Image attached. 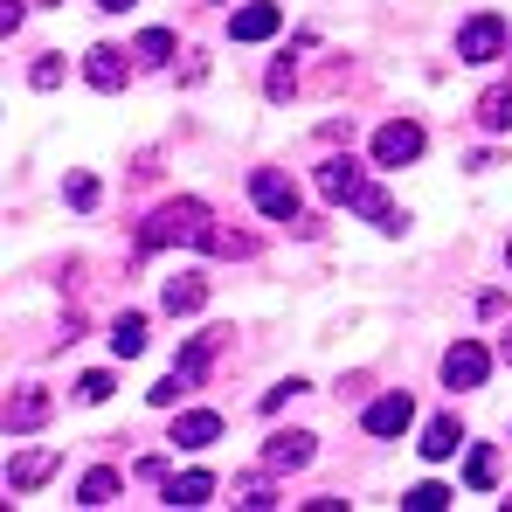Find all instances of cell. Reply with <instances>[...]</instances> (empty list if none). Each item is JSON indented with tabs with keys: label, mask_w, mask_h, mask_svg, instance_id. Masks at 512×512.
Returning a JSON list of instances; mask_svg holds the SVG:
<instances>
[{
	"label": "cell",
	"mask_w": 512,
	"mask_h": 512,
	"mask_svg": "<svg viewBox=\"0 0 512 512\" xmlns=\"http://www.w3.org/2000/svg\"><path fill=\"white\" fill-rule=\"evenodd\" d=\"M63 194H70V208H97V180H90V173H70Z\"/></svg>",
	"instance_id": "cell-28"
},
{
	"label": "cell",
	"mask_w": 512,
	"mask_h": 512,
	"mask_svg": "<svg viewBox=\"0 0 512 512\" xmlns=\"http://www.w3.org/2000/svg\"><path fill=\"white\" fill-rule=\"evenodd\" d=\"M250 194H256V208H263L270 222H298V180H291V173L263 167V173L250 180Z\"/></svg>",
	"instance_id": "cell-4"
},
{
	"label": "cell",
	"mask_w": 512,
	"mask_h": 512,
	"mask_svg": "<svg viewBox=\"0 0 512 512\" xmlns=\"http://www.w3.org/2000/svg\"><path fill=\"white\" fill-rule=\"evenodd\" d=\"M499 360H506V367H512V333H506V340H499Z\"/></svg>",
	"instance_id": "cell-34"
},
{
	"label": "cell",
	"mask_w": 512,
	"mask_h": 512,
	"mask_svg": "<svg viewBox=\"0 0 512 512\" xmlns=\"http://www.w3.org/2000/svg\"><path fill=\"white\" fill-rule=\"evenodd\" d=\"M450 499H457V492H443V485H416V492H402V506H409V512H443Z\"/></svg>",
	"instance_id": "cell-25"
},
{
	"label": "cell",
	"mask_w": 512,
	"mask_h": 512,
	"mask_svg": "<svg viewBox=\"0 0 512 512\" xmlns=\"http://www.w3.org/2000/svg\"><path fill=\"white\" fill-rule=\"evenodd\" d=\"M215 436H222V416H215V409L173 416V443H180V450H201V443H215Z\"/></svg>",
	"instance_id": "cell-14"
},
{
	"label": "cell",
	"mask_w": 512,
	"mask_h": 512,
	"mask_svg": "<svg viewBox=\"0 0 512 512\" xmlns=\"http://www.w3.org/2000/svg\"><path fill=\"white\" fill-rule=\"evenodd\" d=\"M464 485H471V492H492V485H499V450H492V443H478V450H471Z\"/></svg>",
	"instance_id": "cell-22"
},
{
	"label": "cell",
	"mask_w": 512,
	"mask_h": 512,
	"mask_svg": "<svg viewBox=\"0 0 512 512\" xmlns=\"http://www.w3.org/2000/svg\"><path fill=\"white\" fill-rule=\"evenodd\" d=\"M305 464H312V436L305 429H277L263 443V471H305Z\"/></svg>",
	"instance_id": "cell-6"
},
{
	"label": "cell",
	"mask_w": 512,
	"mask_h": 512,
	"mask_svg": "<svg viewBox=\"0 0 512 512\" xmlns=\"http://www.w3.org/2000/svg\"><path fill=\"white\" fill-rule=\"evenodd\" d=\"M236 506H277L270 478H243V485H236Z\"/></svg>",
	"instance_id": "cell-26"
},
{
	"label": "cell",
	"mask_w": 512,
	"mask_h": 512,
	"mask_svg": "<svg viewBox=\"0 0 512 512\" xmlns=\"http://www.w3.org/2000/svg\"><path fill=\"white\" fill-rule=\"evenodd\" d=\"M77 395H84V402H104V395H111V374H104V367L84 374V381H77Z\"/></svg>",
	"instance_id": "cell-30"
},
{
	"label": "cell",
	"mask_w": 512,
	"mask_h": 512,
	"mask_svg": "<svg viewBox=\"0 0 512 512\" xmlns=\"http://www.w3.org/2000/svg\"><path fill=\"white\" fill-rule=\"evenodd\" d=\"M132 56H139V63H167V56H173V35H167V28H146V35L132 42Z\"/></svg>",
	"instance_id": "cell-23"
},
{
	"label": "cell",
	"mask_w": 512,
	"mask_h": 512,
	"mask_svg": "<svg viewBox=\"0 0 512 512\" xmlns=\"http://www.w3.org/2000/svg\"><path fill=\"white\" fill-rule=\"evenodd\" d=\"M277 28H284V7H270V0H256V7H236V14H229V35H236V42H270Z\"/></svg>",
	"instance_id": "cell-7"
},
{
	"label": "cell",
	"mask_w": 512,
	"mask_h": 512,
	"mask_svg": "<svg viewBox=\"0 0 512 512\" xmlns=\"http://www.w3.org/2000/svg\"><path fill=\"white\" fill-rule=\"evenodd\" d=\"M291 90H298V77H291V63H277V70H270V97H291Z\"/></svg>",
	"instance_id": "cell-31"
},
{
	"label": "cell",
	"mask_w": 512,
	"mask_h": 512,
	"mask_svg": "<svg viewBox=\"0 0 512 512\" xmlns=\"http://www.w3.org/2000/svg\"><path fill=\"white\" fill-rule=\"evenodd\" d=\"M208 305V284L201 277H167V312L180 319V312H201Z\"/></svg>",
	"instance_id": "cell-20"
},
{
	"label": "cell",
	"mask_w": 512,
	"mask_h": 512,
	"mask_svg": "<svg viewBox=\"0 0 512 512\" xmlns=\"http://www.w3.org/2000/svg\"><path fill=\"white\" fill-rule=\"evenodd\" d=\"M187 388H194L187 374H167V381L153 388V409H180V395H187Z\"/></svg>",
	"instance_id": "cell-27"
},
{
	"label": "cell",
	"mask_w": 512,
	"mask_h": 512,
	"mask_svg": "<svg viewBox=\"0 0 512 512\" xmlns=\"http://www.w3.org/2000/svg\"><path fill=\"white\" fill-rule=\"evenodd\" d=\"M360 187H367V180H360V160H326V167H319V194H326V201H346V208H353V201H360Z\"/></svg>",
	"instance_id": "cell-8"
},
{
	"label": "cell",
	"mask_w": 512,
	"mask_h": 512,
	"mask_svg": "<svg viewBox=\"0 0 512 512\" xmlns=\"http://www.w3.org/2000/svg\"><path fill=\"white\" fill-rule=\"evenodd\" d=\"M506 56V21L499 14H471L457 28V63H499Z\"/></svg>",
	"instance_id": "cell-2"
},
{
	"label": "cell",
	"mask_w": 512,
	"mask_h": 512,
	"mask_svg": "<svg viewBox=\"0 0 512 512\" xmlns=\"http://www.w3.org/2000/svg\"><path fill=\"white\" fill-rule=\"evenodd\" d=\"M485 374H492V353H485L478 340H457L450 353H443V381H450V388H478Z\"/></svg>",
	"instance_id": "cell-5"
},
{
	"label": "cell",
	"mask_w": 512,
	"mask_h": 512,
	"mask_svg": "<svg viewBox=\"0 0 512 512\" xmlns=\"http://www.w3.org/2000/svg\"><path fill=\"white\" fill-rule=\"evenodd\" d=\"M353 208H360V215H367V222H374V229H388V236H395V229H402V215H395V201H388V194H381V187H360V201H353Z\"/></svg>",
	"instance_id": "cell-21"
},
{
	"label": "cell",
	"mask_w": 512,
	"mask_h": 512,
	"mask_svg": "<svg viewBox=\"0 0 512 512\" xmlns=\"http://www.w3.org/2000/svg\"><path fill=\"white\" fill-rule=\"evenodd\" d=\"M28 77H35V90H56V84H63V63H56V56H42Z\"/></svg>",
	"instance_id": "cell-29"
},
{
	"label": "cell",
	"mask_w": 512,
	"mask_h": 512,
	"mask_svg": "<svg viewBox=\"0 0 512 512\" xmlns=\"http://www.w3.org/2000/svg\"><path fill=\"white\" fill-rule=\"evenodd\" d=\"M478 125L485 132H512V84H492L478 97Z\"/></svg>",
	"instance_id": "cell-17"
},
{
	"label": "cell",
	"mask_w": 512,
	"mask_h": 512,
	"mask_svg": "<svg viewBox=\"0 0 512 512\" xmlns=\"http://www.w3.org/2000/svg\"><path fill=\"white\" fill-rule=\"evenodd\" d=\"M409 423H416V402H409V395H381V402H367V436H402Z\"/></svg>",
	"instance_id": "cell-9"
},
{
	"label": "cell",
	"mask_w": 512,
	"mask_h": 512,
	"mask_svg": "<svg viewBox=\"0 0 512 512\" xmlns=\"http://www.w3.org/2000/svg\"><path fill=\"white\" fill-rule=\"evenodd\" d=\"M208 499H215V478H208V471H187V478H173L167 485V506H208Z\"/></svg>",
	"instance_id": "cell-18"
},
{
	"label": "cell",
	"mask_w": 512,
	"mask_h": 512,
	"mask_svg": "<svg viewBox=\"0 0 512 512\" xmlns=\"http://www.w3.org/2000/svg\"><path fill=\"white\" fill-rule=\"evenodd\" d=\"M97 7H104V14H125V7H132V0H97Z\"/></svg>",
	"instance_id": "cell-33"
},
{
	"label": "cell",
	"mask_w": 512,
	"mask_h": 512,
	"mask_svg": "<svg viewBox=\"0 0 512 512\" xmlns=\"http://www.w3.org/2000/svg\"><path fill=\"white\" fill-rule=\"evenodd\" d=\"M56 478V450H21L14 464H7V492H35V485H49Z\"/></svg>",
	"instance_id": "cell-10"
},
{
	"label": "cell",
	"mask_w": 512,
	"mask_h": 512,
	"mask_svg": "<svg viewBox=\"0 0 512 512\" xmlns=\"http://www.w3.org/2000/svg\"><path fill=\"white\" fill-rule=\"evenodd\" d=\"M118 485H125V478H118L111 464H97L84 485H77V506H111V499H118Z\"/></svg>",
	"instance_id": "cell-19"
},
{
	"label": "cell",
	"mask_w": 512,
	"mask_h": 512,
	"mask_svg": "<svg viewBox=\"0 0 512 512\" xmlns=\"http://www.w3.org/2000/svg\"><path fill=\"white\" fill-rule=\"evenodd\" d=\"M111 353H118V360H139V353H146V319H139V312H118V319H111Z\"/></svg>",
	"instance_id": "cell-15"
},
{
	"label": "cell",
	"mask_w": 512,
	"mask_h": 512,
	"mask_svg": "<svg viewBox=\"0 0 512 512\" xmlns=\"http://www.w3.org/2000/svg\"><path fill=\"white\" fill-rule=\"evenodd\" d=\"M208 236H215V222H208V201L180 194V201H160V208L146 215V229H139V250H173V243H208Z\"/></svg>",
	"instance_id": "cell-1"
},
{
	"label": "cell",
	"mask_w": 512,
	"mask_h": 512,
	"mask_svg": "<svg viewBox=\"0 0 512 512\" xmlns=\"http://www.w3.org/2000/svg\"><path fill=\"white\" fill-rule=\"evenodd\" d=\"M506 263H512V243H506Z\"/></svg>",
	"instance_id": "cell-35"
},
{
	"label": "cell",
	"mask_w": 512,
	"mask_h": 512,
	"mask_svg": "<svg viewBox=\"0 0 512 512\" xmlns=\"http://www.w3.org/2000/svg\"><path fill=\"white\" fill-rule=\"evenodd\" d=\"M409 160H423V125H416V118L381 125V132H374V167H409Z\"/></svg>",
	"instance_id": "cell-3"
},
{
	"label": "cell",
	"mask_w": 512,
	"mask_h": 512,
	"mask_svg": "<svg viewBox=\"0 0 512 512\" xmlns=\"http://www.w3.org/2000/svg\"><path fill=\"white\" fill-rule=\"evenodd\" d=\"M84 77L97 90H125V77H132V63H125V49H111V42H97L84 56Z\"/></svg>",
	"instance_id": "cell-11"
},
{
	"label": "cell",
	"mask_w": 512,
	"mask_h": 512,
	"mask_svg": "<svg viewBox=\"0 0 512 512\" xmlns=\"http://www.w3.org/2000/svg\"><path fill=\"white\" fill-rule=\"evenodd\" d=\"M457 443H464V429H457V416H436V423L423 429V457H429V464L457 457Z\"/></svg>",
	"instance_id": "cell-16"
},
{
	"label": "cell",
	"mask_w": 512,
	"mask_h": 512,
	"mask_svg": "<svg viewBox=\"0 0 512 512\" xmlns=\"http://www.w3.org/2000/svg\"><path fill=\"white\" fill-rule=\"evenodd\" d=\"M42 423H49V395H42V388H21V395L7 402V436H35Z\"/></svg>",
	"instance_id": "cell-12"
},
{
	"label": "cell",
	"mask_w": 512,
	"mask_h": 512,
	"mask_svg": "<svg viewBox=\"0 0 512 512\" xmlns=\"http://www.w3.org/2000/svg\"><path fill=\"white\" fill-rule=\"evenodd\" d=\"M21 14H28V7H21V0H0V28H7V35H14V28H21Z\"/></svg>",
	"instance_id": "cell-32"
},
{
	"label": "cell",
	"mask_w": 512,
	"mask_h": 512,
	"mask_svg": "<svg viewBox=\"0 0 512 512\" xmlns=\"http://www.w3.org/2000/svg\"><path fill=\"white\" fill-rule=\"evenodd\" d=\"M229 346V333H194V340L180 346V360H173V374H187L194 388H201V374H208V360Z\"/></svg>",
	"instance_id": "cell-13"
},
{
	"label": "cell",
	"mask_w": 512,
	"mask_h": 512,
	"mask_svg": "<svg viewBox=\"0 0 512 512\" xmlns=\"http://www.w3.org/2000/svg\"><path fill=\"white\" fill-rule=\"evenodd\" d=\"M208 250H215V256H256V236H243V229H215Z\"/></svg>",
	"instance_id": "cell-24"
}]
</instances>
